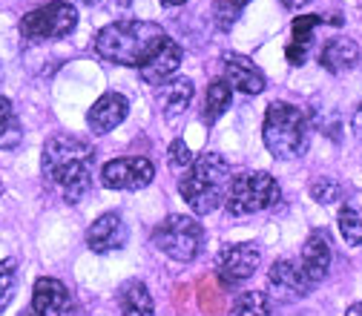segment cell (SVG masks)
Here are the masks:
<instances>
[{
	"instance_id": "1",
	"label": "cell",
	"mask_w": 362,
	"mask_h": 316,
	"mask_svg": "<svg viewBox=\"0 0 362 316\" xmlns=\"http://www.w3.org/2000/svg\"><path fill=\"white\" fill-rule=\"evenodd\" d=\"M93 161L95 150L89 141H81L75 135H55L43 147V175L58 185L66 201H81L93 182Z\"/></svg>"
},
{
	"instance_id": "2",
	"label": "cell",
	"mask_w": 362,
	"mask_h": 316,
	"mask_svg": "<svg viewBox=\"0 0 362 316\" xmlns=\"http://www.w3.org/2000/svg\"><path fill=\"white\" fill-rule=\"evenodd\" d=\"M164 37V29L153 21H118L95 35V52L110 64L139 69Z\"/></svg>"
},
{
	"instance_id": "3",
	"label": "cell",
	"mask_w": 362,
	"mask_h": 316,
	"mask_svg": "<svg viewBox=\"0 0 362 316\" xmlns=\"http://www.w3.org/2000/svg\"><path fill=\"white\" fill-rule=\"evenodd\" d=\"M228 187H230V164L218 153H204L193 158V164L187 167L178 185V193L185 196V201L196 216H207L218 204H224Z\"/></svg>"
},
{
	"instance_id": "4",
	"label": "cell",
	"mask_w": 362,
	"mask_h": 316,
	"mask_svg": "<svg viewBox=\"0 0 362 316\" xmlns=\"http://www.w3.org/2000/svg\"><path fill=\"white\" fill-rule=\"evenodd\" d=\"M262 139H264L267 153L274 158H279V161L299 158L310 141V127H308L305 112L296 104L274 101L264 112Z\"/></svg>"
},
{
	"instance_id": "5",
	"label": "cell",
	"mask_w": 362,
	"mask_h": 316,
	"mask_svg": "<svg viewBox=\"0 0 362 316\" xmlns=\"http://www.w3.org/2000/svg\"><path fill=\"white\" fill-rule=\"evenodd\" d=\"M153 245L173 262H193L204 247V230L193 216L173 213L156 228Z\"/></svg>"
},
{
	"instance_id": "6",
	"label": "cell",
	"mask_w": 362,
	"mask_h": 316,
	"mask_svg": "<svg viewBox=\"0 0 362 316\" xmlns=\"http://www.w3.org/2000/svg\"><path fill=\"white\" fill-rule=\"evenodd\" d=\"M279 199H282V190L270 172H245L230 182L224 207L233 216H250L279 204Z\"/></svg>"
},
{
	"instance_id": "7",
	"label": "cell",
	"mask_w": 362,
	"mask_h": 316,
	"mask_svg": "<svg viewBox=\"0 0 362 316\" xmlns=\"http://www.w3.org/2000/svg\"><path fill=\"white\" fill-rule=\"evenodd\" d=\"M78 26V12L66 0H52L47 6H37L21 21V35L26 40H58L72 35Z\"/></svg>"
},
{
	"instance_id": "8",
	"label": "cell",
	"mask_w": 362,
	"mask_h": 316,
	"mask_svg": "<svg viewBox=\"0 0 362 316\" xmlns=\"http://www.w3.org/2000/svg\"><path fill=\"white\" fill-rule=\"evenodd\" d=\"M153 178H156V167L144 156L112 158L101 170V182L110 190H144Z\"/></svg>"
},
{
	"instance_id": "9",
	"label": "cell",
	"mask_w": 362,
	"mask_h": 316,
	"mask_svg": "<svg viewBox=\"0 0 362 316\" xmlns=\"http://www.w3.org/2000/svg\"><path fill=\"white\" fill-rule=\"evenodd\" d=\"M259 262H262V256H259V247L256 245H247V242L228 245V247L218 253V264H216L221 285L233 288V285L247 282L256 274V270H259Z\"/></svg>"
},
{
	"instance_id": "10",
	"label": "cell",
	"mask_w": 362,
	"mask_h": 316,
	"mask_svg": "<svg viewBox=\"0 0 362 316\" xmlns=\"http://www.w3.org/2000/svg\"><path fill=\"white\" fill-rule=\"evenodd\" d=\"M32 310L35 316H78L75 299L61 279L40 276L32 291Z\"/></svg>"
},
{
	"instance_id": "11",
	"label": "cell",
	"mask_w": 362,
	"mask_h": 316,
	"mask_svg": "<svg viewBox=\"0 0 362 316\" xmlns=\"http://www.w3.org/2000/svg\"><path fill=\"white\" fill-rule=\"evenodd\" d=\"M267 285H270V291H274V296L282 299V302L302 299V296H308V291L313 288V285L308 282V276L302 274V267H299L296 262H291V259H282V262H276L274 267H270Z\"/></svg>"
},
{
	"instance_id": "12",
	"label": "cell",
	"mask_w": 362,
	"mask_h": 316,
	"mask_svg": "<svg viewBox=\"0 0 362 316\" xmlns=\"http://www.w3.org/2000/svg\"><path fill=\"white\" fill-rule=\"evenodd\" d=\"M86 245L93 253H112L127 245V224L118 213L98 216L86 230Z\"/></svg>"
},
{
	"instance_id": "13",
	"label": "cell",
	"mask_w": 362,
	"mask_h": 316,
	"mask_svg": "<svg viewBox=\"0 0 362 316\" xmlns=\"http://www.w3.org/2000/svg\"><path fill=\"white\" fill-rule=\"evenodd\" d=\"M181 58H185V52H181L178 43H175L173 37H164V40L158 43V49L139 66V75H141L147 83H153V86H164V81L173 78L175 69L181 66Z\"/></svg>"
},
{
	"instance_id": "14",
	"label": "cell",
	"mask_w": 362,
	"mask_h": 316,
	"mask_svg": "<svg viewBox=\"0 0 362 316\" xmlns=\"http://www.w3.org/2000/svg\"><path fill=\"white\" fill-rule=\"evenodd\" d=\"M331 259H334V253H331L328 236H325L322 230H313V233L305 239V245H302V264H299L302 274L308 276L310 285L322 282V279L328 276Z\"/></svg>"
},
{
	"instance_id": "15",
	"label": "cell",
	"mask_w": 362,
	"mask_h": 316,
	"mask_svg": "<svg viewBox=\"0 0 362 316\" xmlns=\"http://www.w3.org/2000/svg\"><path fill=\"white\" fill-rule=\"evenodd\" d=\"M127 112H129V101L121 93H107L93 104V110L86 112V124L95 135H107L118 124H124Z\"/></svg>"
},
{
	"instance_id": "16",
	"label": "cell",
	"mask_w": 362,
	"mask_h": 316,
	"mask_svg": "<svg viewBox=\"0 0 362 316\" xmlns=\"http://www.w3.org/2000/svg\"><path fill=\"white\" fill-rule=\"evenodd\" d=\"M224 81H228L233 89H239V93H245V95H259L262 89H264V75H262V69L250 61V58H245V55H224Z\"/></svg>"
},
{
	"instance_id": "17",
	"label": "cell",
	"mask_w": 362,
	"mask_h": 316,
	"mask_svg": "<svg viewBox=\"0 0 362 316\" xmlns=\"http://www.w3.org/2000/svg\"><path fill=\"white\" fill-rule=\"evenodd\" d=\"M359 58V47L351 40V37H331L322 52H320V66L331 75H339L345 69H351Z\"/></svg>"
},
{
	"instance_id": "18",
	"label": "cell",
	"mask_w": 362,
	"mask_h": 316,
	"mask_svg": "<svg viewBox=\"0 0 362 316\" xmlns=\"http://www.w3.org/2000/svg\"><path fill=\"white\" fill-rule=\"evenodd\" d=\"M118 308L124 316H153L156 313V305H153V296L147 291L144 282L139 279H129L121 285L118 291Z\"/></svg>"
},
{
	"instance_id": "19",
	"label": "cell",
	"mask_w": 362,
	"mask_h": 316,
	"mask_svg": "<svg viewBox=\"0 0 362 316\" xmlns=\"http://www.w3.org/2000/svg\"><path fill=\"white\" fill-rule=\"evenodd\" d=\"M230 104H233V86H230L228 81H213V83L207 86V98H204L202 121H204L207 127L216 124L224 112L230 110Z\"/></svg>"
},
{
	"instance_id": "20",
	"label": "cell",
	"mask_w": 362,
	"mask_h": 316,
	"mask_svg": "<svg viewBox=\"0 0 362 316\" xmlns=\"http://www.w3.org/2000/svg\"><path fill=\"white\" fill-rule=\"evenodd\" d=\"M193 101V81L190 78H175L167 86H161V107L170 118H175L178 112H185Z\"/></svg>"
},
{
	"instance_id": "21",
	"label": "cell",
	"mask_w": 362,
	"mask_h": 316,
	"mask_svg": "<svg viewBox=\"0 0 362 316\" xmlns=\"http://www.w3.org/2000/svg\"><path fill=\"white\" fill-rule=\"evenodd\" d=\"M23 141V127L12 112L9 98L0 95V150H15Z\"/></svg>"
},
{
	"instance_id": "22",
	"label": "cell",
	"mask_w": 362,
	"mask_h": 316,
	"mask_svg": "<svg viewBox=\"0 0 362 316\" xmlns=\"http://www.w3.org/2000/svg\"><path fill=\"white\" fill-rule=\"evenodd\" d=\"M337 224L345 245H354V247L362 245V204H342Z\"/></svg>"
},
{
	"instance_id": "23",
	"label": "cell",
	"mask_w": 362,
	"mask_h": 316,
	"mask_svg": "<svg viewBox=\"0 0 362 316\" xmlns=\"http://www.w3.org/2000/svg\"><path fill=\"white\" fill-rule=\"evenodd\" d=\"M230 316H270V299L259 291L239 293L230 308Z\"/></svg>"
},
{
	"instance_id": "24",
	"label": "cell",
	"mask_w": 362,
	"mask_h": 316,
	"mask_svg": "<svg viewBox=\"0 0 362 316\" xmlns=\"http://www.w3.org/2000/svg\"><path fill=\"white\" fill-rule=\"evenodd\" d=\"M18 291V259L0 262V313H4Z\"/></svg>"
},
{
	"instance_id": "25",
	"label": "cell",
	"mask_w": 362,
	"mask_h": 316,
	"mask_svg": "<svg viewBox=\"0 0 362 316\" xmlns=\"http://www.w3.org/2000/svg\"><path fill=\"white\" fill-rule=\"evenodd\" d=\"M320 23H322L320 15H302V18H296L293 21V47H299V49L308 52L310 40H313V29L320 26Z\"/></svg>"
},
{
	"instance_id": "26",
	"label": "cell",
	"mask_w": 362,
	"mask_h": 316,
	"mask_svg": "<svg viewBox=\"0 0 362 316\" xmlns=\"http://www.w3.org/2000/svg\"><path fill=\"white\" fill-rule=\"evenodd\" d=\"M310 196L320 204H334V201H339L342 187H339V182H334V178H316L310 185Z\"/></svg>"
},
{
	"instance_id": "27",
	"label": "cell",
	"mask_w": 362,
	"mask_h": 316,
	"mask_svg": "<svg viewBox=\"0 0 362 316\" xmlns=\"http://www.w3.org/2000/svg\"><path fill=\"white\" fill-rule=\"evenodd\" d=\"M239 12H242V6L233 4V0H216V6H213V18H216L218 29H230L239 21Z\"/></svg>"
},
{
	"instance_id": "28",
	"label": "cell",
	"mask_w": 362,
	"mask_h": 316,
	"mask_svg": "<svg viewBox=\"0 0 362 316\" xmlns=\"http://www.w3.org/2000/svg\"><path fill=\"white\" fill-rule=\"evenodd\" d=\"M167 158H170V170H175V172L187 170V167L193 164V153H190V147H187L185 141H181V139H175V141L170 144Z\"/></svg>"
},
{
	"instance_id": "29",
	"label": "cell",
	"mask_w": 362,
	"mask_h": 316,
	"mask_svg": "<svg viewBox=\"0 0 362 316\" xmlns=\"http://www.w3.org/2000/svg\"><path fill=\"white\" fill-rule=\"evenodd\" d=\"M351 129H354L356 139H362V104L356 107V112H354V118H351Z\"/></svg>"
},
{
	"instance_id": "30",
	"label": "cell",
	"mask_w": 362,
	"mask_h": 316,
	"mask_svg": "<svg viewBox=\"0 0 362 316\" xmlns=\"http://www.w3.org/2000/svg\"><path fill=\"white\" fill-rule=\"evenodd\" d=\"M279 4H282L288 12H299V9H305L308 4H313V0H279Z\"/></svg>"
},
{
	"instance_id": "31",
	"label": "cell",
	"mask_w": 362,
	"mask_h": 316,
	"mask_svg": "<svg viewBox=\"0 0 362 316\" xmlns=\"http://www.w3.org/2000/svg\"><path fill=\"white\" fill-rule=\"evenodd\" d=\"M305 55H308V52H305V49H299V47H293V43L288 47V61H291V64H302V61H305Z\"/></svg>"
},
{
	"instance_id": "32",
	"label": "cell",
	"mask_w": 362,
	"mask_h": 316,
	"mask_svg": "<svg viewBox=\"0 0 362 316\" xmlns=\"http://www.w3.org/2000/svg\"><path fill=\"white\" fill-rule=\"evenodd\" d=\"M345 316H362V302H354V305L345 310Z\"/></svg>"
},
{
	"instance_id": "33",
	"label": "cell",
	"mask_w": 362,
	"mask_h": 316,
	"mask_svg": "<svg viewBox=\"0 0 362 316\" xmlns=\"http://www.w3.org/2000/svg\"><path fill=\"white\" fill-rule=\"evenodd\" d=\"M158 4H161V6H167V9H173V6H185L187 0H158Z\"/></svg>"
},
{
	"instance_id": "34",
	"label": "cell",
	"mask_w": 362,
	"mask_h": 316,
	"mask_svg": "<svg viewBox=\"0 0 362 316\" xmlns=\"http://www.w3.org/2000/svg\"><path fill=\"white\" fill-rule=\"evenodd\" d=\"M81 4H86V6H95V4H98V0H81Z\"/></svg>"
},
{
	"instance_id": "35",
	"label": "cell",
	"mask_w": 362,
	"mask_h": 316,
	"mask_svg": "<svg viewBox=\"0 0 362 316\" xmlns=\"http://www.w3.org/2000/svg\"><path fill=\"white\" fill-rule=\"evenodd\" d=\"M233 4H239V6H247V4H250V0H233Z\"/></svg>"
},
{
	"instance_id": "36",
	"label": "cell",
	"mask_w": 362,
	"mask_h": 316,
	"mask_svg": "<svg viewBox=\"0 0 362 316\" xmlns=\"http://www.w3.org/2000/svg\"><path fill=\"white\" fill-rule=\"evenodd\" d=\"M0 193H4V185H0Z\"/></svg>"
},
{
	"instance_id": "37",
	"label": "cell",
	"mask_w": 362,
	"mask_h": 316,
	"mask_svg": "<svg viewBox=\"0 0 362 316\" xmlns=\"http://www.w3.org/2000/svg\"><path fill=\"white\" fill-rule=\"evenodd\" d=\"M359 4H362V0H359Z\"/></svg>"
}]
</instances>
